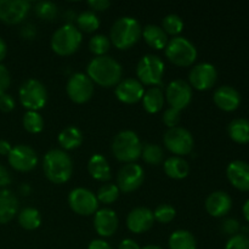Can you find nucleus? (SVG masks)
Listing matches in <instances>:
<instances>
[{
  "label": "nucleus",
  "mask_w": 249,
  "mask_h": 249,
  "mask_svg": "<svg viewBox=\"0 0 249 249\" xmlns=\"http://www.w3.org/2000/svg\"><path fill=\"white\" fill-rule=\"evenodd\" d=\"M88 77L92 83L105 88H111L118 84L122 79L123 70L118 61L111 56H96L89 62L87 68Z\"/></svg>",
  "instance_id": "nucleus-1"
},
{
  "label": "nucleus",
  "mask_w": 249,
  "mask_h": 249,
  "mask_svg": "<svg viewBox=\"0 0 249 249\" xmlns=\"http://www.w3.org/2000/svg\"><path fill=\"white\" fill-rule=\"evenodd\" d=\"M43 169L46 178L56 185L67 182L73 173L72 158L65 151L53 150L48 151L44 156Z\"/></svg>",
  "instance_id": "nucleus-2"
},
{
  "label": "nucleus",
  "mask_w": 249,
  "mask_h": 249,
  "mask_svg": "<svg viewBox=\"0 0 249 249\" xmlns=\"http://www.w3.org/2000/svg\"><path fill=\"white\" fill-rule=\"evenodd\" d=\"M142 28L134 17L124 16L117 19L111 28L112 44L119 50H126L139 41Z\"/></svg>",
  "instance_id": "nucleus-3"
},
{
  "label": "nucleus",
  "mask_w": 249,
  "mask_h": 249,
  "mask_svg": "<svg viewBox=\"0 0 249 249\" xmlns=\"http://www.w3.org/2000/svg\"><path fill=\"white\" fill-rule=\"evenodd\" d=\"M114 157L121 162L134 163L141 157L142 145L138 134L133 130H123L117 134L112 143Z\"/></svg>",
  "instance_id": "nucleus-4"
},
{
  "label": "nucleus",
  "mask_w": 249,
  "mask_h": 249,
  "mask_svg": "<svg viewBox=\"0 0 249 249\" xmlns=\"http://www.w3.org/2000/svg\"><path fill=\"white\" fill-rule=\"evenodd\" d=\"M83 40L82 32L72 23H66L53 34L51 49L60 56H68L79 49Z\"/></svg>",
  "instance_id": "nucleus-5"
},
{
  "label": "nucleus",
  "mask_w": 249,
  "mask_h": 249,
  "mask_svg": "<svg viewBox=\"0 0 249 249\" xmlns=\"http://www.w3.org/2000/svg\"><path fill=\"white\" fill-rule=\"evenodd\" d=\"M165 56L174 65L189 67L196 61L197 49L189 39L184 36H175L168 41L165 46Z\"/></svg>",
  "instance_id": "nucleus-6"
},
{
  "label": "nucleus",
  "mask_w": 249,
  "mask_h": 249,
  "mask_svg": "<svg viewBox=\"0 0 249 249\" xmlns=\"http://www.w3.org/2000/svg\"><path fill=\"white\" fill-rule=\"evenodd\" d=\"M163 74H164V62L157 55L147 53L142 56L136 66V75L139 82L142 85H152V87L160 85Z\"/></svg>",
  "instance_id": "nucleus-7"
},
{
  "label": "nucleus",
  "mask_w": 249,
  "mask_h": 249,
  "mask_svg": "<svg viewBox=\"0 0 249 249\" xmlns=\"http://www.w3.org/2000/svg\"><path fill=\"white\" fill-rule=\"evenodd\" d=\"M22 106L28 111H36L43 108L48 101V91L41 82L36 79H28L21 85L18 91Z\"/></svg>",
  "instance_id": "nucleus-8"
},
{
  "label": "nucleus",
  "mask_w": 249,
  "mask_h": 249,
  "mask_svg": "<svg viewBox=\"0 0 249 249\" xmlns=\"http://www.w3.org/2000/svg\"><path fill=\"white\" fill-rule=\"evenodd\" d=\"M163 142L170 152L177 156L189 155L194 148L192 134L182 126L168 129L163 138Z\"/></svg>",
  "instance_id": "nucleus-9"
},
{
  "label": "nucleus",
  "mask_w": 249,
  "mask_h": 249,
  "mask_svg": "<svg viewBox=\"0 0 249 249\" xmlns=\"http://www.w3.org/2000/svg\"><path fill=\"white\" fill-rule=\"evenodd\" d=\"M68 204L74 213L79 215H91L99 209V201L90 190L77 187L68 195Z\"/></svg>",
  "instance_id": "nucleus-10"
},
{
  "label": "nucleus",
  "mask_w": 249,
  "mask_h": 249,
  "mask_svg": "<svg viewBox=\"0 0 249 249\" xmlns=\"http://www.w3.org/2000/svg\"><path fill=\"white\" fill-rule=\"evenodd\" d=\"M68 97L75 104H85L94 95V83L84 73H74L66 87Z\"/></svg>",
  "instance_id": "nucleus-11"
},
{
  "label": "nucleus",
  "mask_w": 249,
  "mask_h": 249,
  "mask_svg": "<svg viewBox=\"0 0 249 249\" xmlns=\"http://www.w3.org/2000/svg\"><path fill=\"white\" fill-rule=\"evenodd\" d=\"M145 180V172L138 163H128L121 168L117 175V186L119 191L133 192L142 185Z\"/></svg>",
  "instance_id": "nucleus-12"
},
{
  "label": "nucleus",
  "mask_w": 249,
  "mask_h": 249,
  "mask_svg": "<svg viewBox=\"0 0 249 249\" xmlns=\"http://www.w3.org/2000/svg\"><path fill=\"white\" fill-rule=\"evenodd\" d=\"M165 97H167L170 107L181 111L189 106L192 100L191 85L182 79L173 80L168 85Z\"/></svg>",
  "instance_id": "nucleus-13"
},
{
  "label": "nucleus",
  "mask_w": 249,
  "mask_h": 249,
  "mask_svg": "<svg viewBox=\"0 0 249 249\" xmlns=\"http://www.w3.org/2000/svg\"><path fill=\"white\" fill-rule=\"evenodd\" d=\"M10 165L18 172H29L34 169L38 163V156L36 151L27 145H17L11 148L7 156Z\"/></svg>",
  "instance_id": "nucleus-14"
},
{
  "label": "nucleus",
  "mask_w": 249,
  "mask_h": 249,
  "mask_svg": "<svg viewBox=\"0 0 249 249\" xmlns=\"http://www.w3.org/2000/svg\"><path fill=\"white\" fill-rule=\"evenodd\" d=\"M31 10L27 0H0V19L7 24H17L23 21Z\"/></svg>",
  "instance_id": "nucleus-15"
},
{
  "label": "nucleus",
  "mask_w": 249,
  "mask_h": 249,
  "mask_svg": "<svg viewBox=\"0 0 249 249\" xmlns=\"http://www.w3.org/2000/svg\"><path fill=\"white\" fill-rule=\"evenodd\" d=\"M218 72L212 63L203 62L195 66L189 74L190 84L197 90H209L216 82Z\"/></svg>",
  "instance_id": "nucleus-16"
},
{
  "label": "nucleus",
  "mask_w": 249,
  "mask_h": 249,
  "mask_svg": "<svg viewBox=\"0 0 249 249\" xmlns=\"http://www.w3.org/2000/svg\"><path fill=\"white\" fill-rule=\"evenodd\" d=\"M117 99L123 104H136L140 100H142L145 90H143V85L139 82L138 79L134 78H128V79L121 80L118 84L116 85V90H114Z\"/></svg>",
  "instance_id": "nucleus-17"
},
{
  "label": "nucleus",
  "mask_w": 249,
  "mask_h": 249,
  "mask_svg": "<svg viewBox=\"0 0 249 249\" xmlns=\"http://www.w3.org/2000/svg\"><path fill=\"white\" fill-rule=\"evenodd\" d=\"M155 223L153 212L146 207L134 208L126 216V226L134 233H142L150 230Z\"/></svg>",
  "instance_id": "nucleus-18"
},
{
  "label": "nucleus",
  "mask_w": 249,
  "mask_h": 249,
  "mask_svg": "<svg viewBox=\"0 0 249 249\" xmlns=\"http://www.w3.org/2000/svg\"><path fill=\"white\" fill-rule=\"evenodd\" d=\"M118 216L114 211L109 208L100 209L95 213L94 228L101 237H111L118 229Z\"/></svg>",
  "instance_id": "nucleus-19"
},
{
  "label": "nucleus",
  "mask_w": 249,
  "mask_h": 249,
  "mask_svg": "<svg viewBox=\"0 0 249 249\" xmlns=\"http://www.w3.org/2000/svg\"><path fill=\"white\" fill-rule=\"evenodd\" d=\"M229 181L240 191H249V163L233 160L226 169Z\"/></svg>",
  "instance_id": "nucleus-20"
},
{
  "label": "nucleus",
  "mask_w": 249,
  "mask_h": 249,
  "mask_svg": "<svg viewBox=\"0 0 249 249\" xmlns=\"http://www.w3.org/2000/svg\"><path fill=\"white\" fill-rule=\"evenodd\" d=\"M214 102L220 109L225 112H232L238 108L241 104V95L235 88L223 85L214 92Z\"/></svg>",
  "instance_id": "nucleus-21"
},
{
  "label": "nucleus",
  "mask_w": 249,
  "mask_h": 249,
  "mask_svg": "<svg viewBox=\"0 0 249 249\" xmlns=\"http://www.w3.org/2000/svg\"><path fill=\"white\" fill-rule=\"evenodd\" d=\"M232 199L226 192L215 191L206 199V209L214 218H221L231 211Z\"/></svg>",
  "instance_id": "nucleus-22"
},
{
  "label": "nucleus",
  "mask_w": 249,
  "mask_h": 249,
  "mask_svg": "<svg viewBox=\"0 0 249 249\" xmlns=\"http://www.w3.org/2000/svg\"><path fill=\"white\" fill-rule=\"evenodd\" d=\"M18 211L17 197L10 190H0V224H6L15 218Z\"/></svg>",
  "instance_id": "nucleus-23"
},
{
  "label": "nucleus",
  "mask_w": 249,
  "mask_h": 249,
  "mask_svg": "<svg viewBox=\"0 0 249 249\" xmlns=\"http://www.w3.org/2000/svg\"><path fill=\"white\" fill-rule=\"evenodd\" d=\"M88 170L90 175L97 181H107L111 179V167L102 155H92L88 162Z\"/></svg>",
  "instance_id": "nucleus-24"
},
{
  "label": "nucleus",
  "mask_w": 249,
  "mask_h": 249,
  "mask_svg": "<svg viewBox=\"0 0 249 249\" xmlns=\"http://www.w3.org/2000/svg\"><path fill=\"white\" fill-rule=\"evenodd\" d=\"M163 168H164L165 174L175 180L185 179L190 173L189 163L184 158L178 157V156H173L165 160Z\"/></svg>",
  "instance_id": "nucleus-25"
},
{
  "label": "nucleus",
  "mask_w": 249,
  "mask_h": 249,
  "mask_svg": "<svg viewBox=\"0 0 249 249\" xmlns=\"http://www.w3.org/2000/svg\"><path fill=\"white\" fill-rule=\"evenodd\" d=\"M142 36L146 43L156 50L164 49L168 44V34L163 31L162 27L156 24H147L142 29Z\"/></svg>",
  "instance_id": "nucleus-26"
},
{
  "label": "nucleus",
  "mask_w": 249,
  "mask_h": 249,
  "mask_svg": "<svg viewBox=\"0 0 249 249\" xmlns=\"http://www.w3.org/2000/svg\"><path fill=\"white\" fill-rule=\"evenodd\" d=\"M83 142V133L77 126H67L58 134V143L65 150H74Z\"/></svg>",
  "instance_id": "nucleus-27"
},
{
  "label": "nucleus",
  "mask_w": 249,
  "mask_h": 249,
  "mask_svg": "<svg viewBox=\"0 0 249 249\" xmlns=\"http://www.w3.org/2000/svg\"><path fill=\"white\" fill-rule=\"evenodd\" d=\"M143 108L148 113H157L163 108L164 105V95L163 91L157 87H152L145 91L142 97Z\"/></svg>",
  "instance_id": "nucleus-28"
},
{
  "label": "nucleus",
  "mask_w": 249,
  "mask_h": 249,
  "mask_svg": "<svg viewBox=\"0 0 249 249\" xmlns=\"http://www.w3.org/2000/svg\"><path fill=\"white\" fill-rule=\"evenodd\" d=\"M170 249H197L195 236L187 230H177L169 237Z\"/></svg>",
  "instance_id": "nucleus-29"
},
{
  "label": "nucleus",
  "mask_w": 249,
  "mask_h": 249,
  "mask_svg": "<svg viewBox=\"0 0 249 249\" xmlns=\"http://www.w3.org/2000/svg\"><path fill=\"white\" fill-rule=\"evenodd\" d=\"M229 135L235 142L248 143L249 142V121L245 118L233 119L229 124Z\"/></svg>",
  "instance_id": "nucleus-30"
},
{
  "label": "nucleus",
  "mask_w": 249,
  "mask_h": 249,
  "mask_svg": "<svg viewBox=\"0 0 249 249\" xmlns=\"http://www.w3.org/2000/svg\"><path fill=\"white\" fill-rule=\"evenodd\" d=\"M18 224L24 229V230H36L41 224V215L38 209L24 208L19 212L18 214Z\"/></svg>",
  "instance_id": "nucleus-31"
},
{
  "label": "nucleus",
  "mask_w": 249,
  "mask_h": 249,
  "mask_svg": "<svg viewBox=\"0 0 249 249\" xmlns=\"http://www.w3.org/2000/svg\"><path fill=\"white\" fill-rule=\"evenodd\" d=\"M78 29L85 33H92L100 27V19L94 11H83L77 17Z\"/></svg>",
  "instance_id": "nucleus-32"
},
{
  "label": "nucleus",
  "mask_w": 249,
  "mask_h": 249,
  "mask_svg": "<svg viewBox=\"0 0 249 249\" xmlns=\"http://www.w3.org/2000/svg\"><path fill=\"white\" fill-rule=\"evenodd\" d=\"M141 157L145 160L147 164L151 165H158L163 162L164 158V152L163 148L160 145L156 143H147L145 147H142V152H141Z\"/></svg>",
  "instance_id": "nucleus-33"
},
{
  "label": "nucleus",
  "mask_w": 249,
  "mask_h": 249,
  "mask_svg": "<svg viewBox=\"0 0 249 249\" xmlns=\"http://www.w3.org/2000/svg\"><path fill=\"white\" fill-rule=\"evenodd\" d=\"M23 126L28 133L38 134L44 129V119L36 111H27L23 116Z\"/></svg>",
  "instance_id": "nucleus-34"
},
{
  "label": "nucleus",
  "mask_w": 249,
  "mask_h": 249,
  "mask_svg": "<svg viewBox=\"0 0 249 249\" xmlns=\"http://www.w3.org/2000/svg\"><path fill=\"white\" fill-rule=\"evenodd\" d=\"M163 31L170 36H178L184 29V22L181 17L175 14H170L163 18Z\"/></svg>",
  "instance_id": "nucleus-35"
},
{
  "label": "nucleus",
  "mask_w": 249,
  "mask_h": 249,
  "mask_svg": "<svg viewBox=\"0 0 249 249\" xmlns=\"http://www.w3.org/2000/svg\"><path fill=\"white\" fill-rule=\"evenodd\" d=\"M119 189L114 184H106L101 186L97 191L96 198L97 201L102 202L105 204H111L116 202L119 197Z\"/></svg>",
  "instance_id": "nucleus-36"
},
{
  "label": "nucleus",
  "mask_w": 249,
  "mask_h": 249,
  "mask_svg": "<svg viewBox=\"0 0 249 249\" xmlns=\"http://www.w3.org/2000/svg\"><path fill=\"white\" fill-rule=\"evenodd\" d=\"M111 41L104 34H96L89 41V49L96 56H105V53L109 50Z\"/></svg>",
  "instance_id": "nucleus-37"
},
{
  "label": "nucleus",
  "mask_w": 249,
  "mask_h": 249,
  "mask_svg": "<svg viewBox=\"0 0 249 249\" xmlns=\"http://www.w3.org/2000/svg\"><path fill=\"white\" fill-rule=\"evenodd\" d=\"M177 215V211L170 204H160L153 212L155 220L160 221L162 224H168L173 220Z\"/></svg>",
  "instance_id": "nucleus-38"
},
{
  "label": "nucleus",
  "mask_w": 249,
  "mask_h": 249,
  "mask_svg": "<svg viewBox=\"0 0 249 249\" xmlns=\"http://www.w3.org/2000/svg\"><path fill=\"white\" fill-rule=\"evenodd\" d=\"M36 14L40 18L51 21L57 15V6L51 1H39L36 5Z\"/></svg>",
  "instance_id": "nucleus-39"
},
{
  "label": "nucleus",
  "mask_w": 249,
  "mask_h": 249,
  "mask_svg": "<svg viewBox=\"0 0 249 249\" xmlns=\"http://www.w3.org/2000/svg\"><path fill=\"white\" fill-rule=\"evenodd\" d=\"M163 123L168 126V128H175L178 126V124L180 123V119H181V113H180L179 109L173 108L169 107L164 111L163 113Z\"/></svg>",
  "instance_id": "nucleus-40"
},
{
  "label": "nucleus",
  "mask_w": 249,
  "mask_h": 249,
  "mask_svg": "<svg viewBox=\"0 0 249 249\" xmlns=\"http://www.w3.org/2000/svg\"><path fill=\"white\" fill-rule=\"evenodd\" d=\"M225 249H249V238L246 235H235L228 241Z\"/></svg>",
  "instance_id": "nucleus-41"
},
{
  "label": "nucleus",
  "mask_w": 249,
  "mask_h": 249,
  "mask_svg": "<svg viewBox=\"0 0 249 249\" xmlns=\"http://www.w3.org/2000/svg\"><path fill=\"white\" fill-rule=\"evenodd\" d=\"M240 229H241L240 223H238V220H236V219L229 218V219H225V220L221 223V231H223L225 235H230L231 237L237 235Z\"/></svg>",
  "instance_id": "nucleus-42"
},
{
  "label": "nucleus",
  "mask_w": 249,
  "mask_h": 249,
  "mask_svg": "<svg viewBox=\"0 0 249 249\" xmlns=\"http://www.w3.org/2000/svg\"><path fill=\"white\" fill-rule=\"evenodd\" d=\"M11 83V77H10V72L5 66L0 65V96L5 94L10 87Z\"/></svg>",
  "instance_id": "nucleus-43"
},
{
  "label": "nucleus",
  "mask_w": 249,
  "mask_h": 249,
  "mask_svg": "<svg viewBox=\"0 0 249 249\" xmlns=\"http://www.w3.org/2000/svg\"><path fill=\"white\" fill-rule=\"evenodd\" d=\"M15 108V100L11 95L4 94L0 96V109L2 112H11Z\"/></svg>",
  "instance_id": "nucleus-44"
},
{
  "label": "nucleus",
  "mask_w": 249,
  "mask_h": 249,
  "mask_svg": "<svg viewBox=\"0 0 249 249\" xmlns=\"http://www.w3.org/2000/svg\"><path fill=\"white\" fill-rule=\"evenodd\" d=\"M88 5L96 11H105L111 6V1L109 0H90L88 1Z\"/></svg>",
  "instance_id": "nucleus-45"
},
{
  "label": "nucleus",
  "mask_w": 249,
  "mask_h": 249,
  "mask_svg": "<svg viewBox=\"0 0 249 249\" xmlns=\"http://www.w3.org/2000/svg\"><path fill=\"white\" fill-rule=\"evenodd\" d=\"M11 182V175L9 170L0 164V187H5Z\"/></svg>",
  "instance_id": "nucleus-46"
},
{
  "label": "nucleus",
  "mask_w": 249,
  "mask_h": 249,
  "mask_svg": "<svg viewBox=\"0 0 249 249\" xmlns=\"http://www.w3.org/2000/svg\"><path fill=\"white\" fill-rule=\"evenodd\" d=\"M88 249H112V247L105 240H92L88 246Z\"/></svg>",
  "instance_id": "nucleus-47"
},
{
  "label": "nucleus",
  "mask_w": 249,
  "mask_h": 249,
  "mask_svg": "<svg viewBox=\"0 0 249 249\" xmlns=\"http://www.w3.org/2000/svg\"><path fill=\"white\" fill-rule=\"evenodd\" d=\"M118 249H141L140 246L131 238H125L119 243Z\"/></svg>",
  "instance_id": "nucleus-48"
},
{
  "label": "nucleus",
  "mask_w": 249,
  "mask_h": 249,
  "mask_svg": "<svg viewBox=\"0 0 249 249\" xmlns=\"http://www.w3.org/2000/svg\"><path fill=\"white\" fill-rule=\"evenodd\" d=\"M22 36L27 39H32L34 36H36V28H34L32 24H28V26L23 27V28H22Z\"/></svg>",
  "instance_id": "nucleus-49"
},
{
  "label": "nucleus",
  "mask_w": 249,
  "mask_h": 249,
  "mask_svg": "<svg viewBox=\"0 0 249 249\" xmlns=\"http://www.w3.org/2000/svg\"><path fill=\"white\" fill-rule=\"evenodd\" d=\"M11 148L12 147L9 141L0 140V156H9Z\"/></svg>",
  "instance_id": "nucleus-50"
},
{
  "label": "nucleus",
  "mask_w": 249,
  "mask_h": 249,
  "mask_svg": "<svg viewBox=\"0 0 249 249\" xmlns=\"http://www.w3.org/2000/svg\"><path fill=\"white\" fill-rule=\"evenodd\" d=\"M6 53H7L6 43L4 41V39L0 38V62H1V61L5 58V56H6Z\"/></svg>",
  "instance_id": "nucleus-51"
},
{
  "label": "nucleus",
  "mask_w": 249,
  "mask_h": 249,
  "mask_svg": "<svg viewBox=\"0 0 249 249\" xmlns=\"http://www.w3.org/2000/svg\"><path fill=\"white\" fill-rule=\"evenodd\" d=\"M243 215H245L246 220L249 223V199L243 204Z\"/></svg>",
  "instance_id": "nucleus-52"
},
{
  "label": "nucleus",
  "mask_w": 249,
  "mask_h": 249,
  "mask_svg": "<svg viewBox=\"0 0 249 249\" xmlns=\"http://www.w3.org/2000/svg\"><path fill=\"white\" fill-rule=\"evenodd\" d=\"M141 249H163L162 247H160V246H156V245H148V246H145L143 248Z\"/></svg>",
  "instance_id": "nucleus-53"
}]
</instances>
